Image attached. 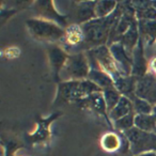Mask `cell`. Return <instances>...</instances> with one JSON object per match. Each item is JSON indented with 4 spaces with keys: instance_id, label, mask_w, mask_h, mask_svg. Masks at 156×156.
<instances>
[{
    "instance_id": "obj_29",
    "label": "cell",
    "mask_w": 156,
    "mask_h": 156,
    "mask_svg": "<svg viewBox=\"0 0 156 156\" xmlns=\"http://www.w3.org/2000/svg\"><path fill=\"white\" fill-rule=\"evenodd\" d=\"M153 115H154V117L156 118V106H154V111H153Z\"/></svg>"
},
{
    "instance_id": "obj_26",
    "label": "cell",
    "mask_w": 156,
    "mask_h": 156,
    "mask_svg": "<svg viewBox=\"0 0 156 156\" xmlns=\"http://www.w3.org/2000/svg\"><path fill=\"white\" fill-rule=\"evenodd\" d=\"M20 50L18 47H8L2 50V56L7 59H15L20 56Z\"/></svg>"
},
{
    "instance_id": "obj_21",
    "label": "cell",
    "mask_w": 156,
    "mask_h": 156,
    "mask_svg": "<svg viewBox=\"0 0 156 156\" xmlns=\"http://www.w3.org/2000/svg\"><path fill=\"white\" fill-rule=\"evenodd\" d=\"M135 127L143 132L154 133L156 128V118L154 115H136Z\"/></svg>"
},
{
    "instance_id": "obj_33",
    "label": "cell",
    "mask_w": 156,
    "mask_h": 156,
    "mask_svg": "<svg viewBox=\"0 0 156 156\" xmlns=\"http://www.w3.org/2000/svg\"><path fill=\"white\" fill-rule=\"evenodd\" d=\"M23 156H24V155H23Z\"/></svg>"
},
{
    "instance_id": "obj_5",
    "label": "cell",
    "mask_w": 156,
    "mask_h": 156,
    "mask_svg": "<svg viewBox=\"0 0 156 156\" xmlns=\"http://www.w3.org/2000/svg\"><path fill=\"white\" fill-rule=\"evenodd\" d=\"M129 142V151L134 156L145 152L156 151V134L147 133L134 127L125 133H122Z\"/></svg>"
},
{
    "instance_id": "obj_12",
    "label": "cell",
    "mask_w": 156,
    "mask_h": 156,
    "mask_svg": "<svg viewBox=\"0 0 156 156\" xmlns=\"http://www.w3.org/2000/svg\"><path fill=\"white\" fill-rule=\"evenodd\" d=\"M47 54L52 73H54L55 77L59 79V74L64 66L69 55L62 46L58 45V44H50L47 47Z\"/></svg>"
},
{
    "instance_id": "obj_32",
    "label": "cell",
    "mask_w": 156,
    "mask_h": 156,
    "mask_svg": "<svg viewBox=\"0 0 156 156\" xmlns=\"http://www.w3.org/2000/svg\"><path fill=\"white\" fill-rule=\"evenodd\" d=\"M154 133H155V134H156V128H155V130H154Z\"/></svg>"
},
{
    "instance_id": "obj_31",
    "label": "cell",
    "mask_w": 156,
    "mask_h": 156,
    "mask_svg": "<svg viewBox=\"0 0 156 156\" xmlns=\"http://www.w3.org/2000/svg\"><path fill=\"white\" fill-rule=\"evenodd\" d=\"M154 47H155V52H156V44H155V45H154Z\"/></svg>"
},
{
    "instance_id": "obj_7",
    "label": "cell",
    "mask_w": 156,
    "mask_h": 156,
    "mask_svg": "<svg viewBox=\"0 0 156 156\" xmlns=\"http://www.w3.org/2000/svg\"><path fill=\"white\" fill-rule=\"evenodd\" d=\"M60 45L66 50L69 55V50L79 48V51H85V33H83L81 25L71 24L65 27V32L62 40L60 42Z\"/></svg>"
},
{
    "instance_id": "obj_6",
    "label": "cell",
    "mask_w": 156,
    "mask_h": 156,
    "mask_svg": "<svg viewBox=\"0 0 156 156\" xmlns=\"http://www.w3.org/2000/svg\"><path fill=\"white\" fill-rule=\"evenodd\" d=\"M87 54L89 57L90 63L98 65L101 69H103L108 75H110L112 79H115V78L121 76L118 71L117 64H115V59L111 55L110 49L107 45H103L100 47L93 48L91 50H88Z\"/></svg>"
},
{
    "instance_id": "obj_22",
    "label": "cell",
    "mask_w": 156,
    "mask_h": 156,
    "mask_svg": "<svg viewBox=\"0 0 156 156\" xmlns=\"http://www.w3.org/2000/svg\"><path fill=\"white\" fill-rule=\"evenodd\" d=\"M118 5H119V2L115 1V0H100V1H96V18H104L111 15L117 10Z\"/></svg>"
},
{
    "instance_id": "obj_16",
    "label": "cell",
    "mask_w": 156,
    "mask_h": 156,
    "mask_svg": "<svg viewBox=\"0 0 156 156\" xmlns=\"http://www.w3.org/2000/svg\"><path fill=\"white\" fill-rule=\"evenodd\" d=\"M37 5H40L39 8H40V10H41V11H40V14H41L40 17L57 23V24L60 25L61 27L66 24V22H65V16L61 15V14L57 11L54 1H40V2H37Z\"/></svg>"
},
{
    "instance_id": "obj_30",
    "label": "cell",
    "mask_w": 156,
    "mask_h": 156,
    "mask_svg": "<svg viewBox=\"0 0 156 156\" xmlns=\"http://www.w3.org/2000/svg\"><path fill=\"white\" fill-rule=\"evenodd\" d=\"M152 5H153V7L156 9V0H155V1H152Z\"/></svg>"
},
{
    "instance_id": "obj_10",
    "label": "cell",
    "mask_w": 156,
    "mask_h": 156,
    "mask_svg": "<svg viewBox=\"0 0 156 156\" xmlns=\"http://www.w3.org/2000/svg\"><path fill=\"white\" fill-rule=\"evenodd\" d=\"M150 61L147 59V52H145L144 44L140 39L137 47L133 52V71L132 76L140 78L145 76L149 73Z\"/></svg>"
},
{
    "instance_id": "obj_25",
    "label": "cell",
    "mask_w": 156,
    "mask_h": 156,
    "mask_svg": "<svg viewBox=\"0 0 156 156\" xmlns=\"http://www.w3.org/2000/svg\"><path fill=\"white\" fill-rule=\"evenodd\" d=\"M132 101L134 103V110L136 115H153L154 106L149 102L137 96H135Z\"/></svg>"
},
{
    "instance_id": "obj_19",
    "label": "cell",
    "mask_w": 156,
    "mask_h": 156,
    "mask_svg": "<svg viewBox=\"0 0 156 156\" xmlns=\"http://www.w3.org/2000/svg\"><path fill=\"white\" fill-rule=\"evenodd\" d=\"M135 112L134 110V103L130 98H126V96H121L119 103L115 105V107L109 112V120L110 122L117 121L119 119L126 117V115H130V113Z\"/></svg>"
},
{
    "instance_id": "obj_11",
    "label": "cell",
    "mask_w": 156,
    "mask_h": 156,
    "mask_svg": "<svg viewBox=\"0 0 156 156\" xmlns=\"http://www.w3.org/2000/svg\"><path fill=\"white\" fill-rule=\"evenodd\" d=\"M78 105L83 109H90V110L94 111V112L98 113V115L104 117L105 120L112 126V123H111L110 120H109L108 109H107V105H106V102H105L103 92H98V93H94V94H92V95L88 96L87 98L81 101Z\"/></svg>"
},
{
    "instance_id": "obj_1",
    "label": "cell",
    "mask_w": 156,
    "mask_h": 156,
    "mask_svg": "<svg viewBox=\"0 0 156 156\" xmlns=\"http://www.w3.org/2000/svg\"><path fill=\"white\" fill-rule=\"evenodd\" d=\"M122 14L123 11L119 3L117 10L111 15L104 18H95L91 22L81 25L85 33L86 51L108 44L112 29L118 24Z\"/></svg>"
},
{
    "instance_id": "obj_17",
    "label": "cell",
    "mask_w": 156,
    "mask_h": 156,
    "mask_svg": "<svg viewBox=\"0 0 156 156\" xmlns=\"http://www.w3.org/2000/svg\"><path fill=\"white\" fill-rule=\"evenodd\" d=\"M124 135L122 133L108 132L101 138V147L107 153H115L121 150L123 145Z\"/></svg>"
},
{
    "instance_id": "obj_18",
    "label": "cell",
    "mask_w": 156,
    "mask_h": 156,
    "mask_svg": "<svg viewBox=\"0 0 156 156\" xmlns=\"http://www.w3.org/2000/svg\"><path fill=\"white\" fill-rule=\"evenodd\" d=\"M139 41H140V32H139L138 20H135L132 26H130V28L127 30V32L121 37L120 42L124 46L126 51L130 56H133V52H134L135 48L138 45Z\"/></svg>"
},
{
    "instance_id": "obj_24",
    "label": "cell",
    "mask_w": 156,
    "mask_h": 156,
    "mask_svg": "<svg viewBox=\"0 0 156 156\" xmlns=\"http://www.w3.org/2000/svg\"><path fill=\"white\" fill-rule=\"evenodd\" d=\"M103 95H104L105 102H106V105H107V109H108V115H109V112H110L115 107V105L119 103L122 95L115 87L103 90Z\"/></svg>"
},
{
    "instance_id": "obj_28",
    "label": "cell",
    "mask_w": 156,
    "mask_h": 156,
    "mask_svg": "<svg viewBox=\"0 0 156 156\" xmlns=\"http://www.w3.org/2000/svg\"><path fill=\"white\" fill-rule=\"evenodd\" d=\"M137 156H156V151H152V152H145V153H142L140 155Z\"/></svg>"
},
{
    "instance_id": "obj_8",
    "label": "cell",
    "mask_w": 156,
    "mask_h": 156,
    "mask_svg": "<svg viewBox=\"0 0 156 156\" xmlns=\"http://www.w3.org/2000/svg\"><path fill=\"white\" fill-rule=\"evenodd\" d=\"M121 76H130L133 71V56H130L121 42H115L108 46Z\"/></svg>"
},
{
    "instance_id": "obj_9",
    "label": "cell",
    "mask_w": 156,
    "mask_h": 156,
    "mask_svg": "<svg viewBox=\"0 0 156 156\" xmlns=\"http://www.w3.org/2000/svg\"><path fill=\"white\" fill-rule=\"evenodd\" d=\"M137 98L149 102L153 106H156V77L151 73H147L143 77L137 80L136 92Z\"/></svg>"
},
{
    "instance_id": "obj_2",
    "label": "cell",
    "mask_w": 156,
    "mask_h": 156,
    "mask_svg": "<svg viewBox=\"0 0 156 156\" xmlns=\"http://www.w3.org/2000/svg\"><path fill=\"white\" fill-rule=\"evenodd\" d=\"M28 32L34 40L40 42H47L50 44L60 43L65 32V28L57 23L42 17L29 18L26 20Z\"/></svg>"
},
{
    "instance_id": "obj_20",
    "label": "cell",
    "mask_w": 156,
    "mask_h": 156,
    "mask_svg": "<svg viewBox=\"0 0 156 156\" xmlns=\"http://www.w3.org/2000/svg\"><path fill=\"white\" fill-rule=\"evenodd\" d=\"M88 79L98 85L102 90L115 87V81L110 75L101 69L100 67H91V71L88 76Z\"/></svg>"
},
{
    "instance_id": "obj_14",
    "label": "cell",
    "mask_w": 156,
    "mask_h": 156,
    "mask_svg": "<svg viewBox=\"0 0 156 156\" xmlns=\"http://www.w3.org/2000/svg\"><path fill=\"white\" fill-rule=\"evenodd\" d=\"M137 80H138V78L132 75L120 76V77L113 79L115 89L121 93V95L126 96V98H130V100H133L136 96L135 92H136Z\"/></svg>"
},
{
    "instance_id": "obj_13",
    "label": "cell",
    "mask_w": 156,
    "mask_h": 156,
    "mask_svg": "<svg viewBox=\"0 0 156 156\" xmlns=\"http://www.w3.org/2000/svg\"><path fill=\"white\" fill-rule=\"evenodd\" d=\"M95 5L96 1H80V2H78L75 11V24L83 25L86 23L95 20Z\"/></svg>"
},
{
    "instance_id": "obj_15",
    "label": "cell",
    "mask_w": 156,
    "mask_h": 156,
    "mask_svg": "<svg viewBox=\"0 0 156 156\" xmlns=\"http://www.w3.org/2000/svg\"><path fill=\"white\" fill-rule=\"evenodd\" d=\"M140 39L144 44V48L156 44V20H138Z\"/></svg>"
},
{
    "instance_id": "obj_27",
    "label": "cell",
    "mask_w": 156,
    "mask_h": 156,
    "mask_svg": "<svg viewBox=\"0 0 156 156\" xmlns=\"http://www.w3.org/2000/svg\"><path fill=\"white\" fill-rule=\"evenodd\" d=\"M149 73L154 75L156 77V56L150 60V67H149Z\"/></svg>"
},
{
    "instance_id": "obj_3",
    "label": "cell",
    "mask_w": 156,
    "mask_h": 156,
    "mask_svg": "<svg viewBox=\"0 0 156 156\" xmlns=\"http://www.w3.org/2000/svg\"><path fill=\"white\" fill-rule=\"evenodd\" d=\"M103 90L89 79L76 81H64L58 86V98L67 103L79 104L81 101Z\"/></svg>"
},
{
    "instance_id": "obj_23",
    "label": "cell",
    "mask_w": 156,
    "mask_h": 156,
    "mask_svg": "<svg viewBox=\"0 0 156 156\" xmlns=\"http://www.w3.org/2000/svg\"><path fill=\"white\" fill-rule=\"evenodd\" d=\"M135 115L136 113L133 112L130 115H126V117L119 119L117 121L112 122V126L117 132L119 133H125L127 130L132 129L135 127Z\"/></svg>"
},
{
    "instance_id": "obj_4",
    "label": "cell",
    "mask_w": 156,
    "mask_h": 156,
    "mask_svg": "<svg viewBox=\"0 0 156 156\" xmlns=\"http://www.w3.org/2000/svg\"><path fill=\"white\" fill-rule=\"evenodd\" d=\"M90 71L91 65L87 51L69 55L64 66L59 74V80L60 83L85 80L88 79Z\"/></svg>"
}]
</instances>
